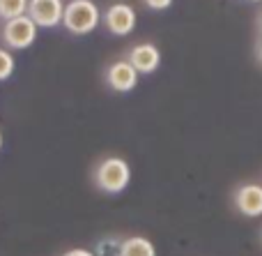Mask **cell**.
I'll use <instances>...</instances> for the list:
<instances>
[{"label": "cell", "instance_id": "cell-5", "mask_svg": "<svg viewBox=\"0 0 262 256\" xmlns=\"http://www.w3.org/2000/svg\"><path fill=\"white\" fill-rule=\"evenodd\" d=\"M26 14L37 23V28H55L62 23L64 3L62 0H30Z\"/></svg>", "mask_w": 262, "mask_h": 256}, {"label": "cell", "instance_id": "cell-15", "mask_svg": "<svg viewBox=\"0 0 262 256\" xmlns=\"http://www.w3.org/2000/svg\"><path fill=\"white\" fill-rule=\"evenodd\" d=\"M0 148H3V132H0Z\"/></svg>", "mask_w": 262, "mask_h": 256}, {"label": "cell", "instance_id": "cell-2", "mask_svg": "<svg viewBox=\"0 0 262 256\" xmlns=\"http://www.w3.org/2000/svg\"><path fill=\"white\" fill-rule=\"evenodd\" d=\"M101 23V12L92 0H72L64 5L62 26L72 35H88Z\"/></svg>", "mask_w": 262, "mask_h": 256}, {"label": "cell", "instance_id": "cell-11", "mask_svg": "<svg viewBox=\"0 0 262 256\" xmlns=\"http://www.w3.org/2000/svg\"><path fill=\"white\" fill-rule=\"evenodd\" d=\"M14 67H16V63H14L12 51L0 49V81H7L14 74Z\"/></svg>", "mask_w": 262, "mask_h": 256}, {"label": "cell", "instance_id": "cell-12", "mask_svg": "<svg viewBox=\"0 0 262 256\" xmlns=\"http://www.w3.org/2000/svg\"><path fill=\"white\" fill-rule=\"evenodd\" d=\"M143 3L154 12H163V9H168L172 5V0H143Z\"/></svg>", "mask_w": 262, "mask_h": 256}, {"label": "cell", "instance_id": "cell-14", "mask_svg": "<svg viewBox=\"0 0 262 256\" xmlns=\"http://www.w3.org/2000/svg\"><path fill=\"white\" fill-rule=\"evenodd\" d=\"M258 60L262 63V42H260V46H258Z\"/></svg>", "mask_w": 262, "mask_h": 256}, {"label": "cell", "instance_id": "cell-17", "mask_svg": "<svg viewBox=\"0 0 262 256\" xmlns=\"http://www.w3.org/2000/svg\"><path fill=\"white\" fill-rule=\"evenodd\" d=\"M251 3H260V0H251Z\"/></svg>", "mask_w": 262, "mask_h": 256}, {"label": "cell", "instance_id": "cell-13", "mask_svg": "<svg viewBox=\"0 0 262 256\" xmlns=\"http://www.w3.org/2000/svg\"><path fill=\"white\" fill-rule=\"evenodd\" d=\"M62 256H95L90 252V249H83V247H76V249H69V252H64Z\"/></svg>", "mask_w": 262, "mask_h": 256}, {"label": "cell", "instance_id": "cell-6", "mask_svg": "<svg viewBox=\"0 0 262 256\" xmlns=\"http://www.w3.org/2000/svg\"><path fill=\"white\" fill-rule=\"evenodd\" d=\"M232 201H235V208L239 215L249 217V220L262 217V185H258V183L242 185L235 192Z\"/></svg>", "mask_w": 262, "mask_h": 256}, {"label": "cell", "instance_id": "cell-1", "mask_svg": "<svg viewBox=\"0 0 262 256\" xmlns=\"http://www.w3.org/2000/svg\"><path fill=\"white\" fill-rule=\"evenodd\" d=\"M92 180L95 185L106 194H120L122 189H127L131 180V169L127 160L122 157H106L92 171Z\"/></svg>", "mask_w": 262, "mask_h": 256}, {"label": "cell", "instance_id": "cell-9", "mask_svg": "<svg viewBox=\"0 0 262 256\" xmlns=\"http://www.w3.org/2000/svg\"><path fill=\"white\" fill-rule=\"evenodd\" d=\"M118 256H157V249H154L152 240L143 238V235H131V238L122 240Z\"/></svg>", "mask_w": 262, "mask_h": 256}, {"label": "cell", "instance_id": "cell-16", "mask_svg": "<svg viewBox=\"0 0 262 256\" xmlns=\"http://www.w3.org/2000/svg\"><path fill=\"white\" fill-rule=\"evenodd\" d=\"M260 30H262V16H260Z\"/></svg>", "mask_w": 262, "mask_h": 256}, {"label": "cell", "instance_id": "cell-4", "mask_svg": "<svg viewBox=\"0 0 262 256\" xmlns=\"http://www.w3.org/2000/svg\"><path fill=\"white\" fill-rule=\"evenodd\" d=\"M101 21H104L106 30L113 32L118 37H124V35H131L138 23V16H136V9L127 3H115L101 14Z\"/></svg>", "mask_w": 262, "mask_h": 256}, {"label": "cell", "instance_id": "cell-8", "mask_svg": "<svg viewBox=\"0 0 262 256\" xmlns=\"http://www.w3.org/2000/svg\"><path fill=\"white\" fill-rule=\"evenodd\" d=\"M127 60L136 67L138 74H152L161 65V51L152 44V42H140V44L131 46Z\"/></svg>", "mask_w": 262, "mask_h": 256}, {"label": "cell", "instance_id": "cell-10", "mask_svg": "<svg viewBox=\"0 0 262 256\" xmlns=\"http://www.w3.org/2000/svg\"><path fill=\"white\" fill-rule=\"evenodd\" d=\"M28 3L30 0H0V18L9 21V18L23 16L28 12Z\"/></svg>", "mask_w": 262, "mask_h": 256}, {"label": "cell", "instance_id": "cell-7", "mask_svg": "<svg viewBox=\"0 0 262 256\" xmlns=\"http://www.w3.org/2000/svg\"><path fill=\"white\" fill-rule=\"evenodd\" d=\"M138 76L136 67L129 60H115L113 65H108L106 69V83L113 88L115 92H131L138 86Z\"/></svg>", "mask_w": 262, "mask_h": 256}, {"label": "cell", "instance_id": "cell-3", "mask_svg": "<svg viewBox=\"0 0 262 256\" xmlns=\"http://www.w3.org/2000/svg\"><path fill=\"white\" fill-rule=\"evenodd\" d=\"M0 37H3V44L7 46V49H14V51L28 49V46H32L37 40V23L32 21L28 14L9 18V21L3 23Z\"/></svg>", "mask_w": 262, "mask_h": 256}]
</instances>
